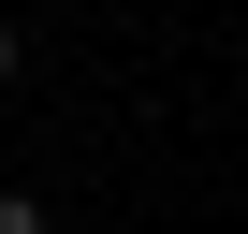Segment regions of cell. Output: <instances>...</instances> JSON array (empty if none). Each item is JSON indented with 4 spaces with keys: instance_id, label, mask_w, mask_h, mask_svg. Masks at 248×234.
<instances>
[{
    "instance_id": "cell-1",
    "label": "cell",
    "mask_w": 248,
    "mask_h": 234,
    "mask_svg": "<svg viewBox=\"0 0 248 234\" xmlns=\"http://www.w3.org/2000/svg\"><path fill=\"white\" fill-rule=\"evenodd\" d=\"M0 234H44V205H30V190H0Z\"/></svg>"
},
{
    "instance_id": "cell-2",
    "label": "cell",
    "mask_w": 248,
    "mask_h": 234,
    "mask_svg": "<svg viewBox=\"0 0 248 234\" xmlns=\"http://www.w3.org/2000/svg\"><path fill=\"white\" fill-rule=\"evenodd\" d=\"M0 73H15V15H0Z\"/></svg>"
}]
</instances>
